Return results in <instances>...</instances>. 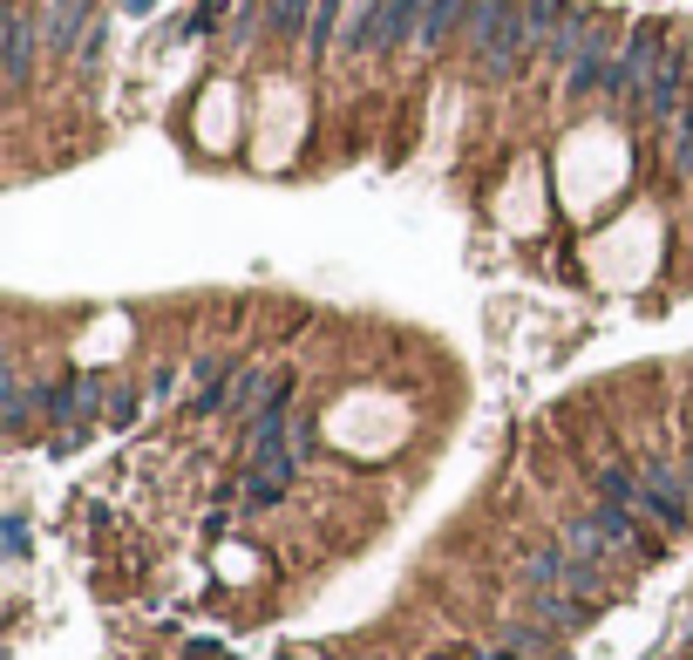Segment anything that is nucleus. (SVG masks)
I'll return each mask as SVG.
<instances>
[{
	"mask_svg": "<svg viewBox=\"0 0 693 660\" xmlns=\"http://www.w3.org/2000/svg\"><path fill=\"white\" fill-rule=\"evenodd\" d=\"M673 164H680V177H693V109L680 116V143H673Z\"/></svg>",
	"mask_w": 693,
	"mask_h": 660,
	"instance_id": "nucleus-10",
	"label": "nucleus"
},
{
	"mask_svg": "<svg viewBox=\"0 0 693 660\" xmlns=\"http://www.w3.org/2000/svg\"><path fill=\"white\" fill-rule=\"evenodd\" d=\"M28 62H34V28L28 14H8V89L28 83Z\"/></svg>",
	"mask_w": 693,
	"mask_h": 660,
	"instance_id": "nucleus-5",
	"label": "nucleus"
},
{
	"mask_svg": "<svg viewBox=\"0 0 693 660\" xmlns=\"http://www.w3.org/2000/svg\"><path fill=\"white\" fill-rule=\"evenodd\" d=\"M686 504H693V477H686Z\"/></svg>",
	"mask_w": 693,
	"mask_h": 660,
	"instance_id": "nucleus-11",
	"label": "nucleus"
},
{
	"mask_svg": "<svg viewBox=\"0 0 693 660\" xmlns=\"http://www.w3.org/2000/svg\"><path fill=\"white\" fill-rule=\"evenodd\" d=\"M639 484H646V511H652V518H660L667 531H686V524H693V504H686V484H680L673 470H660V463H652V470H646Z\"/></svg>",
	"mask_w": 693,
	"mask_h": 660,
	"instance_id": "nucleus-3",
	"label": "nucleus"
},
{
	"mask_svg": "<svg viewBox=\"0 0 693 660\" xmlns=\"http://www.w3.org/2000/svg\"><path fill=\"white\" fill-rule=\"evenodd\" d=\"M463 8H469V0H422V28H415V42H422V48H442L448 34H456Z\"/></svg>",
	"mask_w": 693,
	"mask_h": 660,
	"instance_id": "nucleus-4",
	"label": "nucleus"
},
{
	"mask_svg": "<svg viewBox=\"0 0 693 660\" xmlns=\"http://www.w3.org/2000/svg\"><path fill=\"white\" fill-rule=\"evenodd\" d=\"M75 34H82V0H55V14H48V48H75Z\"/></svg>",
	"mask_w": 693,
	"mask_h": 660,
	"instance_id": "nucleus-7",
	"label": "nucleus"
},
{
	"mask_svg": "<svg viewBox=\"0 0 693 660\" xmlns=\"http://www.w3.org/2000/svg\"><path fill=\"white\" fill-rule=\"evenodd\" d=\"M538 613L551 619V627H578V619L592 613V599H578V593H557V586H544V593H538Z\"/></svg>",
	"mask_w": 693,
	"mask_h": 660,
	"instance_id": "nucleus-6",
	"label": "nucleus"
},
{
	"mask_svg": "<svg viewBox=\"0 0 693 660\" xmlns=\"http://www.w3.org/2000/svg\"><path fill=\"white\" fill-rule=\"evenodd\" d=\"M41 409H48V430H62V443H75L82 430H89V415L109 409V396H102L96 375H75V381L48 388V396H41Z\"/></svg>",
	"mask_w": 693,
	"mask_h": 660,
	"instance_id": "nucleus-1",
	"label": "nucleus"
},
{
	"mask_svg": "<svg viewBox=\"0 0 693 660\" xmlns=\"http://www.w3.org/2000/svg\"><path fill=\"white\" fill-rule=\"evenodd\" d=\"M272 28L279 34H300L306 28V0H272Z\"/></svg>",
	"mask_w": 693,
	"mask_h": 660,
	"instance_id": "nucleus-9",
	"label": "nucleus"
},
{
	"mask_svg": "<svg viewBox=\"0 0 693 660\" xmlns=\"http://www.w3.org/2000/svg\"><path fill=\"white\" fill-rule=\"evenodd\" d=\"M225 102H231L225 89L204 96V123H197V137H204V143H225V137H231V109H225Z\"/></svg>",
	"mask_w": 693,
	"mask_h": 660,
	"instance_id": "nucleus-8",
	"label": "nucleus"
},
{
	"mask_svg": "<svg viewBox=\"0 0 693 660\" xmlns=\"http://www.w3.org/2000/svg\"><path fill=\"white\" fill-rule=\"evenodd\" d=\"M422 0H367V21L360 28H347V42L354 48H401L408 34L422 28Z\"/></svg>",
	"mask_w": 693,
	"mask_h": 660,
	"instance_id": "nucleus-2",
	"label": "nucleus"
}]
</instances>
